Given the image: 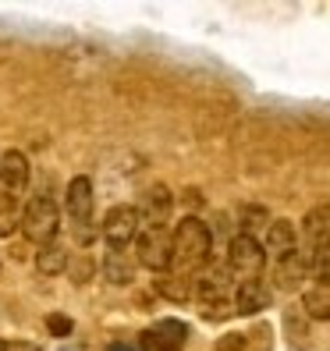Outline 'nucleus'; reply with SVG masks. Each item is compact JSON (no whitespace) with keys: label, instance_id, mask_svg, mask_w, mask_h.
Listing matches in <instances>:
<instances>
[{"label":"nucleus","instance_id":"obj_24","mask_svg":"<svg viewBox=\"0 0 330 351\" xmlns=\"http://www.w3.org/2000/svg\"><path fill=\"white\" fill-rule=\"evenodd\" d=\"M8 351H39L36 344H29V341H11L8 344Z\"/></svg>","mask_w":330,"mask_h":351},{"label":"nucleus","instance_id":"obj_6","mask_svg":"<svg viewBox=\"0 0 330 351\" xmlns=\"http://www.w3.org/2000/svg\"><path fill=\"white\" fill-rule=\"evenodd\" d=\"M103 241L107 249H128V245L139 238L142 231V220H139V210L135 206H114V210L103 217Z\"/></svg>","mask_w":330,"mask_h":351},{"label":"nucleus","instance_id":"obj_5","mask_svg":"<svg viewBox=\"0 0 330 351\" xmlns=\"http://www.w3.org/2000/svg\"><path fill=\"white\" fill-rule=\"evenodd\" d=\"M263 266H266V252H263V245L249 234H238L231 238L228 245V270L238 277V280H252L263 274Z\"/></svg>","mask_w":330,"mask_h":351},{"label":"nucleus","instance_id":"obj_25","mask_svg":"<svg viewBox=\"0 0 330 351\" xmlns=\"http://www.w3.org/2000/svg\"><path fill=\"white\" fill-rule=\"evenodd\" d=\"M202 199H199V192H185V206H199Z\"/></svg>","mask_w":330,"mask_h":351},{"label":"nucleus","instance_id":"obj_18","mask_svg":"<svg viewBox=\"0 0 330 351\" xmlns=\"http://www.w3.org/2000/svg\"><path fill=\"white\" fill-rule=\"evenodd\" d=\"M36 270H39V274H47V277L64 274V270H68V249H64L60 241L43 245V249H39V256H36Z\"/></svg>","mask_w":330,"mask_h":351},{"label":"nucleus","instance_id":"obj_11","mask_svg":"<svg viewBox=\"0 0 330 351\" xmlns=\"http://www.w3.org/2000/svg\"><path fill=\"white\" fill-rule=\"evenodd\" d=\"M274 302V287L266 284L263 277H252V280H241L238 291H235V313L241 316H256L263 308H270Z\"/></svg>","mask_w":330,"mask_h":351},{"label":"nucleus","instance_id":"obj_12","mask_svg":"<svg viewBox=\"0 0 330 351\" xmlns=\"http://www.w3.org/2000/svg\"><path fill=\"white\" fill-rule=\"evenodd\" d=\"M185 341H189V326L181 319H160L142 334V344L156 351H185Z\"/></svg>","mask_w":330,"mask_h":351},{"label":"nucleus","instance_id":"obj_19","mask_svg":"<svg viewBox=\"0 0 330 351\" xmlns=\"http://www.w3.org/2000/svg\"><path fill=\"white\" fill-rule=\"evenodd\" d=\"M18 227H22V213H18V199L11 192L0 189V238L14 234Z\"/></svg>","mask_w":330,"mask_h":351},{"label":"nucleus","instance_id":"obj_22","mask_svg":"<svg viewBox=\"0 0 330 351\" xmlns=\"http://www.w3.org/2000/svg\"><path fill=\"white\" fill-rule=\"evenodd\" d=\"M309 277H330V245H323V249L313 256V263H309Z\"/></svg>","mask_w":330,"mask_h":351},{"label":"nucleus","instance_id":"obj_2","mask_svg":"<svg viewBox=\"0 0 330 351\" xmlns=\"http://www.w3.org/2000/svg\"><path fill=\"white\" fill-rule=\"evenodd\" d=\"M57 227H60V210L57 202L43 192V195H32L22 210V234L29 241H36L39 249L50 241H57Z\"/></svg>","mask_w":330,"mask_h":351},{"label":"nucleus","instance_id":"obj_17","mask_svg":"<svg viewBox=\"0 0 330 351\" xmlns=\"http://www.w3.org/2000/svg\"><path fill=\"white\" fill-rule=\"evenodd\" d=\"M156 291H160L163 298H171V302H189V298H196V280L167 270V274L156 277Z\"/></svg>","mask_w":330,"mask_h":351},{"label":"nucleus","instance_id":"obj_27","mask_svg":"<svg viewBox=\"0 0 330 351\" xmlns=\"http://www.w3.org/2000/svg\"><path fill=\"white\" fill-rule=\"evenodd\" d=\"M0 351H8V344H4V341H0Z\"/></svg>","mask_w":330,"mask_h":351},{"label":"nucleus","instance_id":"obj_21","mask_svg":"<svg viewBox=\"0 0 330 351\" xmlns=\"http://www.w3.org/2000/svg\"><path fill=\"white\" fill-rule=\"evenodd\" d=\"M47 330H50L54 337H68L71 330H75V323H71L68 316H60V313H50V316H47Z\"/></svg>","mask_w":330,"mask_h":351},{"label":"nucleus","instance_id":"obj_20","mask_svg":"<svg viewBox=\"0 0 330 351\" xmlns=\"http://www.w3.org/2000/svg\"><path fill=\"white\" fill-rule=\"evenodd\" d=\"M263 223H270L266 210H259V206H245V210H241V234L252 238V231H256V227H263Z\"/></svg>","mask_w":330,"mask_h":351},{"label":"nucleus","instance_id":"obj_4","mask_svg":"<svg viewBox=\"0 0 330 351\" xmlns=\"http://www.w3.org/2000/svg\"><path fill=\"white\" fill-rule=\"evenodd\" d=\"M64 210L71 220V231L78 245H89L93 241V181L89 178H71L68 184V199H64Z\"/></svg>","mask_w":330,"mask_h":351},{"label":"nucleus","instance_id":"obj_16","mask_svg":"<svg viewBox=\"0 0 330 351\" xmlns=\"http://www.w3.org/2000/svg\"><path fill=\"white\" fill-rule=\"evenodd\" d=\"M135 263L139 259H132L125 249H107V256H103V277L117 287H125L135 280Z\"/></svg>","mask_w":330,"mask_h":351},{"label":"nucleus","instance_id":"obj_8","mask_svg":"<svg viewBox=\"0 0 330 351\" xmlns=\"http://www.w3.org/2000/svg\"><path fill=\"white\" fill-rule=\"evenodd\" d=\"M192 280H196V298H199L202 305H217V302H224V295H228L231 270L210 259V263H206Z\"/></svg>","mask_w":330,"mask_h":351},{"label":"nucleus","instance_id":"obj_1","mask_svg":"<svg viewBox=\"0 0 330 351\" xmlns=\"http://www.w3.org/2000/svg\"><path fill=\"white\" fill-rule=\"evenodd\" d=\"M213 252V234L199 217H185L174 227V263L171 270L181 277H196L206 263H210Z\"/></svg>","mask_w":330,"mask_h":351},{"label":"nucleus","instance_id":"obj_3","mask_svg":"<svg viewBox=\"0 0 330 351\" xmlns=\"http://www.w3.org/2000/svg\"><path fill=\"white\" fill-rule=\"evenodd\" d=\"M135 259L156 277L167 274L174 263V231H167V227H142L135 238Z\"/></svg>","mask_w":330,"mask_h":351},{"label":"nucleus","instance_id":"obj_26","mask_svg":"<svg viewBox=\"0 0 330 351\" xmlns=\"http://www.w3.org/2000/svg\"><path fill=\"white\" fill-rule=\"evenodd\" d=\"M110 351H135V348H128V344H110Z\"/></svg>","mask_w":330,"mask_h":351},{"label":"nucleus","instance_id":"obj_14","mask_svg":"<svg viewBox=\"0 0 330 351\" xmlns=\"http://www.w3.org/2000/svg\"><path fill=\"white\" fill-rule=\"evenodd\" d=\"M309 274H313V270H309V259H305L302 252L274 263V280H277L281 291H298L302 280H309Z\"/></svg>","mask_w":330,"mask_h":351},{"label":"nucleus","instance_id":"obj_13","mask_svg":"<svg viewBox=\"0 0 330 351\" xmlns=\"http://www.w3.org/2000/svg\"><path fill=\"white\" fill-rule=\"evenodd\" d=\"M25 184H29V160L18 149L4 153V156H0V189L11 192L14 199H22Z\"/></svg>","mask_w":330,"mask_h":351},{"label":"nucleus","instance_id":"obj_23","mask_svg":"<svg viewBox=\"0 0 330 351\" xmlns=\"http://www.w3.org/2000/svg\"><path fill=\"white\" fill-rule=\"evenodd\" d=\"M217 351H245V334H228L217 341Z\"/></svg>","mask_w":330,"mask_h":351},{"label":"nucleus","instance_id":"obj_15","mask_svg":"<svg viewBox=\"0 0 330 351\" xmlns=\"http://www.w3.org/2000/svg\"><path fill=\"white\" fill-rule=\"evenodd\" d=\"M302 313L309 319H330V277H313L302 295Z\"/></svg>","mask_w":330,"mask_h":351},{"label":"nucleus","instance_id":"obj_10","mask_svg":"<svg viewBox=\"0 0 330 351\" xmlns=\"http://www.w3.org/2000/svg\"><path fill=\"white\" fill-rule=\"evenodd\" d=\"M142 227H167V217L174 210V195L163 189V184H153V189L142 192V202L135 206Z\"/></svg>","mask_w":330,"mask_h":351},{"label":"nucleus","instance_id":"obj_9","mask_svg":"<svg viewBox=\"0 0 330 351\" xmlns=\"http://www.w3.org/2000/svg\"><path fill=\"white\" fill-rule=\"evenodd\" d=\"M263 252L274 256V263L295 256L298 252V227L292 220H284V217L270 220V223H266V238H263Z\"/></svg>","mask_w":330,"mask_h":351},{"label":"nucleus","instance_id":"obj_7","mask_svg":"<svg viewBox=\"0 0 330 351\" xmlns=\"http://www.w3.org/2000/svg\"><path fill=\"white\" fill-rule=\"evenodd\" d=\"M330 245V206H313L305 217H302V231H298V252L313 263V256Z\"/></svg>","mask_w":330,"mask_h":351}]
</instances>
